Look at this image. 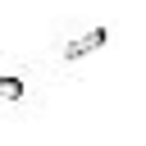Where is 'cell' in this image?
<instances>
[{"label":"cell","mask_w":146,"mask_h":146,"mask_svg":"<svg viewBox=\"0 0 146 146\" xmlns=\"http://www.w3.org/2000/svg\"><path fill=\"white\" fill-rule=\"evenodd\" d=\"M46 114V78L36 64L0 55V123H32Z\"/></svg>","instance_id":"cell-1"},{"label":"cell","mask_w":146,"mask_h":146,"mask_svg":"<svg viewBox=\"0 0 146 146\" xmlns=\"http://www.w3.org/2000/svg\"><path fill=\"white\" fill-rule=\"evenodd\" d=\"M105 46H110V27H105V23H91V27L73 32V36L59 46V55H64V64H78V59H87V55L105 50Z\"/></svg>","instance_id":"cell-2"}]
</instances>
